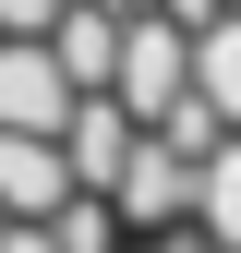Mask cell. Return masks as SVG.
<instances>
[{
	"instance_id": "1",
	"label": "cell",
	"mask_w": 241,
	"mask_h": 253,
	"mask_svg": "<svg viewBox=\"0 0 241 253\" xmlns=\"http://www.w3.org/2000/svg\"><path fill=\"white\" fill-rule=\"evenodd\" d=\"M181 48H193V24H169V12H120V60H109V97L133 109V121H157L181 97Z\"/></svg>"
},
{
	"instance_id": "2",
	"label": "cell",
	"mask_w": 241,
	"mask_h": 253,
	"mask_svg": "<svg viewBox=\"0 0 241 253\" xmlns=\"http://www.w3.org/2000/svg\"><path fill=\"white\" fill-rule=\"evenodd\" d=\"M109 217H120V229H169V217H193V157H169L157 133H133L120 169H109Z\"/></svg>"
},
{
	"instance_id": "3",
	"label": "cell",
	"mask_w": 241,
	"mask_h": 253,
	"mask_svg": "<svg viewBox=\"0 0 241 253\" xmlns=\"http://www.w3.org/2000/svg\"><path fill=\"white\" fill-rule=\"evenodd\" d=\"M73 84H60L48 37H0V133H60Z\"/></svg>"
},
{
	"instance_id": "4",
	"label": "cell",
	"mask_w": 241,
	"mask_h": 253,
	"mask_svg": "<svg viewBox=\"0 0 241 253\" xmlns=\"http://www.w3.org/2000/svg\"><path fill=\"white\" fill-rule=\"evenodd\" d=\"M145 133V121L133 109H120V97H73V109H60V169H73V193H109V169H120V145H133Z\"/></svg>"
},
{
	"instance_id": "5",
	"label": "cell",
	"mask_w": 241,
	"mask_h": 253,
	"mask_svg": "<svg viewBox=\"0 0 241 253\" xmlns=\"http://www.w3.org/2000/svg\"><path fill=\"white\" fill-rule=\"evenodd\" d=\"M181 84H193V97L217 109L229 133H241V12H229V0L193 24V48H181Z\"/></svg>"
},
{
	"instance_id": "6",
	"label": "cell",
	"mask_w": 241,
	"mask_h": 253,
	"mask_svg": "<svg viewBox=\"0 0 241 253\" xmlns=\"http://www.w3.org/2000/svg\"><path fill=\"white\" fill-rule=\"evenodd\" d=\"M60 193H73L60 145H48V133H0V217H48Z\"/></svg>"
},
{
	"instance_id": "7",
	"label": "cell",
	"mask_w": 241,
	"mask_h": 253,
	"mask_svg": "<svg viewBox=\"0 0 241 253\" xmlns=\"http://www.w3.org/2000/svg\"><path fill=\"white\" fill-rule=\"evenodd\" d=\"M193 229L217 241V253H241V133H217L193 157Z\"/></svg>"
},
{
	"instance_id": "8",
	"label": "cell",
	"mask_w": 241,
	"mask_h": 253,
	"mask_svg": "<svg viewBox=\"0 0 241 253\" xmlns=\"http://www.w3.org/2000/svg\"><path fill=\"white\" fill-rule=\"evenodd\" d=\"M48 241H60V253H120L133 229L109 217V193H60V205H48Z\"/></svg>"
},
{
	"instance_id": "9",
	"label": "cell",
	"mask_w": 241,
	"mask_h": 253,
	"mask_svg": "<svg viewBox=\"0 0 241 253\" xmlns=\"http://www.w3.org/2000/svg\"><path fill=\"white\" fill-rule=\"evenodd\" d=\"M145 133H157L169 157H205V145H217V133H229V121H217V109H205V97H193V84H181V97H169L157 121H145Z\"/></svg>"
},
{
	"instance_id": "10",
	"label": "cell",
	"mask_w": 241,
	"mask_h": 253,
	"mask_svg": "<svg viewBox=\"0 0 241 253\" xmlns=\"http://www.w3.org/2000/svg\"><path fill=\"white\" fill-rule=\"evenodd\" d=\"M0 253H60V241H48V217H0Z\"/></svg>"
},
{
	"instance_id": "11",
	"label": "cell",
	"mask_w": 241,
	"mask_h": 253,
	"mask_svg": "<svg viewBox=\"0 0 241 253\" xmlns=\"http://www.w3.org/2000/svg\"><path fill=\"white\" fill-rule=\"evenodd\" d=\"M48 12H60V0H0V37H37Z\"/></svg>"
},
{
	"instance_id": "12",
	"label": "cell",
	"mask_w": 241,
	"mask_h": 253,
	"mask_svg": "<svg viewBox=\"0 0 241 253\" xmlns=\"http://www.w3.org/2000/svg\"><path fill=\"white\" fill-rule=\"evenodd\" d=\"M229 12H241V0H229Z\"/></svg>"
}]
</instances>
